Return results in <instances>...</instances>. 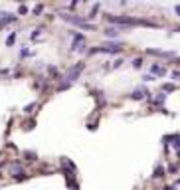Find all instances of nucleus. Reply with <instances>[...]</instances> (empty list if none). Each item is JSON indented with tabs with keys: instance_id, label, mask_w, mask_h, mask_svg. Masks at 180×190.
Here are the masks:
<instances>
[{
	"instance_id": "nucleus-1",
	"label": "nucleus",
	"mask_w": 180,
	"mask_h": 190,
	"mask_svg": "<svg viewBox=\"0 0 180 190\" xmlns=\"http://www.w3.org/2000/svg\"><path fill=\"white\" fill-rule=\"evenodd\" d=\"M81 67H83V66H81V64H79V66H75V67H73V69H71V72L67 73V79H73V77H75V75H77V73H79V72H81Z\"/></svg>"
}]
</instances>
